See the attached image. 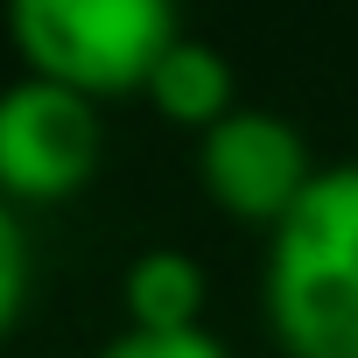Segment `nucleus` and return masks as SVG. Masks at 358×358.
Segmentation results:
<instances>
[{
  "label": "nucleus",
  "mask_w": 358,
  "mask_h": 358,
  "mask_svg": "<svg viewBox=\"0 0 358 358\" xmlns=\"http://www.w3.org/2000/svg\"><path fill=\"white\" fill-rule=\"evenodd\" d=\"M29 281H36V253H29V225L15 218V204L0 197V337H8L29 309Z\"/></svg>",
  "instance_id": "7"
},
{
  "label": "nucleus",
  "mask_w": 358,
  "mask_h": 358,
  "mask_svg": "<svg viewBox=\"0 0 358 358\" xmlns=\"http://www.w3.org/2000/svg\"><path fill=\"white\" fill-rule=\"evenodd\" d=\"M120 309H127V330H148V337H176V330H211L204 309H211V274L197 253L183 246H148L127 260L120 274Z\"/></svg>",
  "instance_id": "6"
},
{
  "label": "nucleus",
  "mask_w": 358,
  "mask_h": 358,
  "mask_svg": "<svg viewBox=\"0 0 358 358\" xmlns=\"http://www.w3.org/2000/svg\"><path fill=\"white\" fill-rule=\"evenodd\" d=\"M260 316L288 358H358V162H323L267 232Z\"/></svg>",
  "instance_id": "1"
},
{
  "label": "nucleus",
  "mask_w": 358,
  "mask_h": 358,
  "mask_svg": "<svg viewBox=\"0 0 358 358\" xmlns=\"http://www.w3.org/2000/svg\"><path fill=\"white\" fill-rule=\"evenodd\" d=\"M8 36L29 78L99 106V99L141 92L162 50L183 36V22L162 0H15Z\"/></svg>",
  "instance_id": "2"
},
{
  "label": "nucleus",
  "mask_w": 358,
  "mask_h": 358,
  "mask_svg": "<svg viewBox=\"0 0 358 358\" xmlns=\"http://www.w3.org/2000/svg\"><path fill=\"white\" fill-rule=\"evenodd\" d=\"M106 162V120L92 99L15 78L0 92V197L8 204H64Z\"/></svg>",
  "instance_id": "3"
},
{
  "label": "nucleus",
  "mask_w": 358,
  "mask_h": 358,
  "mask_svg": "<svg viewBox=\"0 0 358 358\" xmlns=\"http://www.w3.org/2000/svg\"><path fill=\"white\" fill-rule=\"evenodd\" d=\"M309 183H316V155L302 127L267 106H232L211 134H197V190L232 225L274 232L302 204Z\"/></svg>",
  "instance_id": "4"
},
{
  "label": "nucleus",
  "mask_w": 358,
  "mask_h": 358,
  "mask_svg": "<svg viewBox=\"0 0 358 358\" xmlns=\"http://www.w3.org/2000/svg\"><path fill=\"white\" fill-rule=\"evenodd\" d=\"M141 99H148L169 127H183V134H211V127L239 106V78H232V57H225L218 43H204V36L183 29V36L162 50V64L148 71Z\"/></svg>",
  "instance_id": "5"
},
{
  "label": "nucleus",
  "mask_w": 358,
  "mask_h": 358,
  "mask_svg": "<svg viewBox=\"0 0 358 358\" xmlns=\"http://www.w3.org/2000/svg\"><path fill=\"white\" fill-rule=\"evenodd\" d=\"M99 358H232L225 337L211 330H176V337H148V330H120Z\"/></svg>",
  "instance_id": "8"
}]
</instances>
